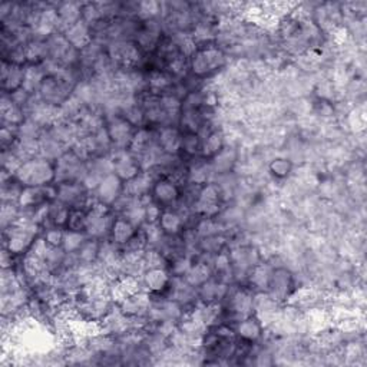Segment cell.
<instances>
[{"instance_id":"1","label":"cell","mask_w":367,"mask_h":367,"mask_svg":"<svg viewBox=\"0 0 367 367\" xmlns=\"http://www.w3.org/2000/svg\"><path fill=\"white\" fill-rule=\"evenodd\" d=\"M227 54L216 43L199 46L188 59V68L195 79H205L224 69Z\"/></svg>"},{"instance_id":"2","label":"cell","mask_w":367,"mask_h":367,"mask_svg":"<svg viewBox=\"0 0 367 367\" xmlns=\"http://www.w3.org/2000/svg\"><path fill=\"white\" fill-rule=\"evenodd\" d=\"M15 178L23 187H45L55 182V165L52 161L37 156L25 161L15 174Z\"/></svg>"},{"instance_id":"3","label":"cell","mask_w":367,"mask_h":367,"mask_svg":"<svg viewBox=\"0 0 367 367\" xmlns=\"http://www.w3.org/2000/svg\"><path fill=\"white\" fill-rule=\"evenodd\" d=\"M223 194L220 187L213 181L202 185L192 204L194 213L201 219H216L221 213Z\"/></svg>"},{"instance_id":"4","label":"cell","mask_w":367,"mask_h":367,"mask_svg":"<svg viewBox=\"0 0 367 367\" xmlns=\"http://www.w3.org/2000/svg\"><path fill=\"white\" fill-rule=\"evenodd\" d=\"M55 182H82L86 175V161L81 160L79 156L69 149L66 153H64L61 158H58L55 163Z\"/></svg>"},{"instance_id":"5","label":"cell","mask_w":367,"mask_h":367,"mask_svg":"<svg viewBox=\"0 0 367 367\" xmlns=\"http://www.w3.org/2000/svg\"><path fill=\"white\" fill-rule=\"evenodd\" d=\"M294 290V276L291 270L287 267H273L266 293L277 303H284Z\"/></svg>"},{"instance_id":"6","label":"cell","mask_w":367,"mask_h":367,"mask_svg":"<svg viewBox=\"0 0 367 367\" xmlns=\"http://www.w3.org/2000/svg\"><path fill=\"white\" fill-rule=\"evenodd\" d=\"M107 127L110 139L114 145V149H128L131 141L135 135V127L122 115H111L107 117Z\"/></svg>"},{"instance_id":"7","label":"cell","mask_w":367,"mask_h":367,"mask_svg":"<svg viewBox=\"0 0 367 367\" xmlns=\"http://www.w3.org/2000/svg\"><path fill=\"white\" fill-rule=\"evenodd\" d=\"M58 195L57 201L69 206L71 209H88L91 204L89 191L83 187L82 182H62L57 184Z\"/></svg>"},{"instance_id":"8","label":"cell","mask_w":367,"mask_h":367,"mask_svg":"<svg viewBox=\"0 0 367 367\" xmlns=\"http://www.w3.org/2000/svg\"><path fill=\"white\" fill-rule=\"evenodd\" d=\"M226 298L227 313L233 320L240 322L254 314V294L247 289H237L231 294L228 291Z\"/></svg>"},{"instance_id":"9","label":"cell","mask_w":367,"mask_h":367,"mask_svg":"<svg viewBox=\"0 0 367 367\" xmlns=\"http://www.w3.org/2000/svg\"><path fill=\"white\" fill-rule=\"evenodd\" d=\"M110 155L114 164V174L124 182L136 177L142 171L138 158L129 149H114Z\"/></svg>"},{"instance_id":"10","label":"cell","mask_w":367,"mask_h":367,"mask_svg":"<svg viewBox=\"0 0 367 367\" xmlns=\"http://www.w3.org/2000/svg\"><path fill=\"white\" fill-rule=\"evenodd\" d=\"M151 197L153 202L158 204L161 208H170L177 205L181 199V190L177 182L170 178H158L155 181Z\"/></svg>"},{"instance_id":"11","label":"cell","mask_w":367,"mask_h":367,"mask_svg":"<svg viewBox=\"0 0 367 367\" xmlns=\"http://www.w3.org/2000/svg\"><path fill=\"white\" fill-rule=\"evenodd\" d=\"M92 195L96 201L114 206L117 201L124 195V181L115 174H110L102 178Z\"/></svg>"},{"instance_id":"12","label":"cell","mask_w":367,"mask_h":367,"mask_svg":"<svg viewBox=\"0 0 367 367\" xmlns=\"http://www.w3.org/2000/svg\"><path fill=\"white\" fill-rule=\"evenodd\" d=\"M173 276L170 274L167 267H158V269H148L141 276L142 289L151 293L152 296L164 294L168 291L171 284Z\"/></svg>"},{"instance_id":"13","label":"cell","mask_w":367,"mask_h":367,"mask_svg":"<svg viewBox=\"0 0 367 367\" xmlns=\"http://www.w3.org/2000/svg\"><path fill=\"white\" fill-rule=\"evenodd\" d=\"M152 303V294L146 290H141L135 293L134 296L124 300L121 304H118L120 310L128 318H145L148 319V311Z\"/></svg>"},{"instance_id":"14","label":"cell","mask_w":367,"mask_h":367,"mask_svg":"<svg viewBox=\"0 0 367 367\" xmlns=\"http://www.w3.org/2000/svg\"><path fill=\"white\" fill-rule=\"evenodd\" d=\"M158 180L152 171H141L136 177L124 182V195L132 198H142L151 195L155 181Z\"/></svg>"},{"instance_id":"15","label":"cell","mask_w":367,"mask_h":367,"mask_svg":"<svg viewBox=\"0 0 367 367\" xmlns=\"http://www.w3.org/2000/svg\"><path fill=\"white\" fill-rule=\"evenodd\" d=\"M156 132V142L164 153L177 156L181 152V138L182 132L180 128L174 125H164L160 127Z\"/></svg>"},{"instance_id":"16","label":"cell","mask_w":367,"mask_h":367,"mask_svg":"<svg viewBox=\"0 0 367 367\" xmlns=\"http://www.w3.org/2000/svg\"><path fill=\"white\" fill-rule=\"evenodd\" d=\"M240 160V153L235 146L226 145L214 158L209 161V165L213 168L214 175H226L230 173H234V168L237 167V163Z\"/></svg>"},{"instance_id":"17","label":"cell","mask_w":367,"mask_h":367,"mask_svg":"<svg viewBox=\"0 0 367 367\" xmlns=\"http://www.w3.org/2000/svg\"><path fill=\"white\" fill-rule=\"evenodd\" d=\"M62 35L69 42V45L74 46L79 52L86 49L95 40L91 26L88 23H85L83 21H79V22L71 25L69 28H66L64 30Z\"/></svg>"},{"instance_id":"18","label":"cell","mask_w":367,"mask_h":367,"mask_svg":"<svg viewBox=\"0 0 367 367\" xmlns=\"http://www.w3.org/2000/svg\"><path fill=\"white\" fill-rule=\"evenodd\" d=\"M23 79H25V66L9 64L8 61H4L2 75H0L4 93L12 95L16 91L22 89Z\"/></svg>"},{"instance_id":"19","label":"cell","mask_w":367,"mask_h":367,"mask_svg":"<svg viewBox=\"0 0 367 367\" xmlns=\"http://www.w3.org/2000/svg\"><path fill=\"white\" fill-rule=\"evenodd\" d=\"M264 326L261 323L254 314L250 318H245L240 322H237V327H235V334L247 343H257L261 337L264 334Z\"/></svg>"},{"instance_id":"20","label":"cell","mask_w":367,"mask_h":367,"mask_svg":"<svg viewBox=\"0 0 367 367\" xmlns=\"http://www.w3.org/2000/svg\"><path fill=\"white\" fill-rule=\"evenodd\" d=\"M202 138V151L201 158L211 160L226 146V136L224 131L219 128H209L205 136Z\"/></svg>"},{"instance_id":"21","label":"cell","mask_w":367,"mask_h":367,"mask_svg":"<svg viewBox=\"0 0 367 367\" xmlns=\"http://www.w3.org/2000/svg\"><path fill=\"white\" fill-rule=\"evenodd\" d=\"M158 224L167 237H178L184 231L185 219L178 209L165 208L163 209Z\"/></svg>"},{"instance_id":"22","label":"cell","mask_w":367,"mask_h":367,"mask_svg":"<svg viewBox=\"0 0 367 367\" xmlns=\"http://www.w3.org/2000/svg\"><path fill=\"white\" fill-rule=\"evenodd\" d=\"M138 233V228L124 217H115L111 227V241L120 247L127 245Z\"/></svg>"},{"instance_id":"23","label":"cell","mask_w":367,"mask_h":367,"mask_svg":"<svg viewBox=\"0 0 367 367\" xmlns=\"http://www.w3.org/2000/svg\"><path fill=\"white\" fill-rule=\"evenodd\" d=\"M211 277H213L211 264L205 263V261H195V263L191 266V269L188 270V273L184 276V280L190 286H192L194 289L198 290V287H201L205 281H208Z\"/></svg>"},{"instance_id":"24","label":"cell","mask_w":367,"mask_h":367,"mask_svg":"<svg viewBox=\"0 0 367 367\" xmlns=\"http://www.w3.org/2000/svg\"><path fill=\"white\" fill-rule=\"evenodd\" d=\"M82 5L83 4H78V2H65V4H59L57 6L62 33L71 25L82 21Z\"/></svg>"},{"instance_id":"25","label":"cell","mask_w":367,"mask_h":367,"mask_svg":"<svg viewBox=\"0 0 367 367\" xmlns=\"http://www.w3.org/2000/svg\"><path fill=\"white\" fill-rule=\"evenodd\" d=\"M46 72L42 65H26L25 66V79H23V89L30 95H37V91L45 79Z\"/></svg>"},{"instance_id":"26","label":"cell","mask_w":367,"mask_h":367,"mask_svg":"<svg viewBox=\"0 0 367 367\" xmlns=\"http://www.w3.org/2000/svg\"><path fill=\"white\" fill-rule=\"evenodd\" d=\"M272 266H269L267 263H258L248 274L247 280L250 283V286H252L254 289H257L258 291H266L267 284H269V279H270V273H272Z\"/></svg>"},{"instance_id":"27","label":"cell","mask_w":367,"mask_h":367,"mask_svg":"<svg viewBox=\"0 0 367 367\" xmlns=\"http://www.w3.org/2000/svg\"><path fill=\"white\" fill-rule=\"evenodd\" d=\"M267 168H269V173L276 180L284 181V180H287L293 174L294 163L290 158H287V156H276V158H273L269 163Z\"/></svg>"},{"instance_id":"28","label":"cell","mask_w":367,"mask_h":367,"mask_svg":"<svg viewBox=\"0 0 367 367\" xmlns=\"http://www.w3.org/2000/svg\"><path fill=\"white\" fill-rule=\"evenodd\" d=\"M202 151V138L199 134L194 132H182L181 138V152L188 156H198Z\"/></svg>"},{"instance_id":"29","label":"cell","mask_w":367,"mask_h":367,"mask_svg":"<svg viewBox=\"0 0 367 367\" xmlns=\"http://www.w3.org/2000/svg\"><path fill=\"white\" fill-rule=\"evenodd\" d=\"M89 237L86 235V233L82 231H74V230H68L65 228V235H64V244L62 248L66 254H72V252H78L79 248L85 244V241Z\"/></svg>"},{"instance_id":"30","label":"cell","mask_w":367,"mask_h":367,"mask_svg":"<svg viewBox=\"0 0 367 367\" xmlns=\"http://www.w3.org/2000/svg\"><path fill=\"white\" fill-rule=\"evenodd\" d=\"M347 125L349 128L354 132V134H360L364 131V125H366V110L364 105H357V107H353L346 117Z\"/></svg>"},{"instance_id":"31","label":"cell","mask_w":367,"mask_h":367,"mask_svg":"<svg viewBox=\"0 0 367 367\" xmlns=\"http://www.w3.org/2000/svg\"><path fill=\"white\" fill-rule=\"evenodd\" d=\"M21 217V206L18 202H2V211H0V221H2L4 231L13 226Z\"/></svg>"},{"instance_id":"32","label":"cell","mask_w":367,"mask_h":367,"mask_svg":"<svg viewBox=\"0 0 367 367\" xmlns=\"http://www.w3.org/2000/svg\"><path fill=\"white\" fill-rule=\"evenodd\" d=\"M192 264H194V261L190 257L180 255V257L174 258V261L170 266L173 277H184L188 273V270L191 269Z\"/></svg>"},{"instance_id":"33","label":"cell","mask_w":367,"mask_h":367,"mask_svg":"<svg viewBox=\"0 0 367 367\" xmlns=\"http://www.w3.org/2000/svg\"><path fill=\"white\" fill-rule=\"evenodd\" d=\"M85 227H86V209H71V216L66 228L85 233Z\"/></svg>"},{"instance_id":"34","label":"cell","mask_w":367,"mask_h":367,"mask_svg":"<svg viewBox=\"0 0 367 367\" xmlns=\"http://www.w3.org/2000/svg\"><path fill=\"white\" fill-rule=\"evenodd\" d=\"M64 235H65V230L59 228V227H49L45 230L43 233V238L47 243L49 247H62L64 244Z\"/></svg>"},{"instance_id":"35","label":"cell","mask_w":367,"mask_h":367,"mask_svg":"<svg viewBox=\"0 0 367 367\" xmlns=\"http://www.w3.org/2000/svg\"><path fill=\"white\" fill-rule=\"evenodd\" d=\"M161 213H163V208L156 202H153V199H152L145 206V219H146L145 223H152V224L158 223L160 217H161Z\"/></svg>"}]
</instances>
